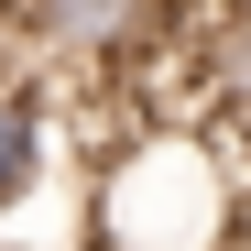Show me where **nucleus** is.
I'll list each match as a JSON object with an SVG mask.
<instances>
[{"label": "nucleus", "instance_id": "2", "mask_svg": "<svg viewBox=\"0 0 251 251\" xmlns=\"http://www.w3.org/2000/svg\"><path fill=\"white\" fill-rule=\"evenodd\" d=\"M55 175V88L44 76H0V219Z\"/></svg>", "mask_w": 251, "mask_h": 251}, {"label": "nucleus", "instance_id": "1", "mask_svg": "<svg viewBox=\"0 0 251 251\" xmlns=\"http://www.w3.org/2000/svg\"><path fill=\"white\" fill-rule=\"evenodd\" d=\"M240 175L219 131H131L88 175V251H229Z\"/></svg>", "mask_w": 251, "mask_h": 251}]
</instances>
